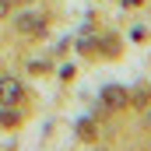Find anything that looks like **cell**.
I'll list each match as a JSON object with an SVG mask.
<instances>
[{
  "mask_svg": "<svg viewBox=\"0 0 151 151\" xmlns=\"http://www.w3.org/2000/svg\"><path fill=\"white\" fill-rule=\"evenodd\" d=\"M14 28L21 35H46V18L39 11H21V14H14Z\"/></svg>",
  "mask_w": 151,
  "mask_h": 151,
  "instance_id": "1",
  "label": "cell"
},
{
  "mask_svg": "<svg viewBox=\"0 0 151 151\" xmlns=\"http://www.w3.org/2000/svg\"><path fill=\"white\" fill-rule=\"evenodd\" d=\"M21 95H25V88L18 77H0V106H14Z\"/></svg>",
  "mask_w": 151,
  "mask_h": 151,
  "instance_id": "2",
  "label": "cell"
},
{
  "mask_svg": "<svg viewBox=\"0 0 151 151\" xmlns=\"http://www.w3.org/2000/svg\"><path fill=\"white\" fill-rule=\"evenodd\" d=\"M102 102H106L109 109H123V106L130 102V95H127V88H119V84H109V88H102Z\"/></svg>",
  "mask_w": 151,
  "mask_h": 151,
  "instance_id": "3",
  "label": "cell"
},
{
  "mask_svg": "<svg viewBox=\"0 0 151 151\" xmlns=\"http://www.w3.org/2000/svg\"><path fill=\"white\" fill-rule=\"evenodd\" d=\"M11 11H14V4H11V0H0V18H7Z\"/></svg>",
  "mask_w": 151,
  "mask_h": 151,
  "instance_id": "4",
  "label": "cell"
},
{
  "mask_svg": "<svg viewBox=\"0 0 151 151\" xmlns=\"http://www.w3.org/2000/svg\"><path fill=\"white\" fill-rule=\"evenodd\" d=\"M11 4H35V0H11Z\"/></svg>",
  "mask_w": 151,
  "mask_h": 151,
  "instance_id": "5",
  "label": "cell"
},
{
  "mask_svg": "<svg viewBox=\"0 0 151 151\" xmlns=\"http://www.w3.org/2000/svg\"><path fill=\"white\" fill-rule=\"evenodd\" d=\"M148 123H151V109H148Z\"/></svg>",
  "mask_w": 151,
  "mask_h": 151,
  "instance_id": "6",
  "label": "cell"
}]
</instances>
